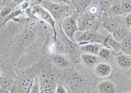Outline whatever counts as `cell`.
Returning <instances> with one entry per match:
<instances>
[{"mask_svg": "<svg viewBox=\"0 0 131 93\" xmlns=\"http://www.w3.org/2000/svg\"><path fill=\"white\" fill-rule=\"evenodd\" d=\"M74 39L75 42L81 45L88 43L97 44L102 45L104 39L96 30L78 31L75 34Z\"/></svg>", "mask_w": 131, "mask_h": 93, "instance_id": "6da1fadb", "label": "cell"}, {"mask_svg": "<svg viewBox=\"0 0 131 93\" xmlns=\"http://www.w3.org/2000/svg\"><path fill=\"white\" fill-rule=\"evenodd\" d=\"M79 14L77 12L70 16L67 17L63 20L61 23V29L66 36L70 40L75 42L74 39L76 32L78 31V19Z\"/></svg>", "mask_w": 131, "mask_h": 93, "instance_id": "7a4b0ae2", "label": "cell"}, {"mask_svg": "<svg viewBox=\"0 0 131 93\" xmlns=\"http://www.w3.org/2000/svg\"><path fill=\"white\" fill-rule=\"evenodd\" d=\"M44 8L49 12L52 17L57 21H60L64 14L70 10L69 5L59 4L55 2L45 1L42 2Z\"/></svg>", "mask_w": 131, "mask_h": 93, "instance_id": "3957f363", "label": "cell"}, {"mask_svg": "<svg viewBox=\"0 0 131 93\" xmlns=\"http://www.w3.org/2000/svg\"><path fill=\"white\" fill-rule=\"evenodd\" d=\"M94 72L96 76L101 79L112 78L116 70L113 64L110 62L102 61L99 62L94 67Z\"/></svg>", "mask_w": 131, "mask_h": 93, "instance_id": "277c9868", "label": "cell"}, {"mask_svg": "<svg viewBox=\"0 0 131 93\" xmlns=\"http://www.w3.org/2000/svg\"><path fill=\"white\" fill-rule=\"evenodd\" d=\"M114 66L116 69L124 73H128L131 69V56L121 52L114 55Z\"/></svg>", "mask_w": 131, "mask_h": 93, "instance_id": "5b68a950", "label": "cell"}, {"mask_svg": "<svg viewBox=\"0 0 131 93\" xmlns=\"http://www.w3.org/2000/svg\"><path fill=\"white\" fill-rule=\"evenodd\" d=\"M78 30L80 31L96 30L98 27L99 23L94 16L85 14L78 19Z\"/></svg>", "mask_w": 131, "mask_h": 93, "instance_id": "8992f818", "label": "cell"}, {"mask_svg": "<svg viewBox=\"0 0 131 93\" xmlns=\"http://www.w3.org/2000/svg\"><path fill=\"white\" fill-rule=\"evenodd\" d=\"M97 93H120L121 89L112 78L106 79L98 83L96 87Z\"/></svg>", "mask_w": 131, "mask_h": 93, "instance_id": "52a82bcc", "label": "cell"}, {"mask_svg": "<svg viewBox=\"0 0 131 93\" xmlns=\"http://www.w3.org/2000/svg\"><path fill=\"white\" fill-rule=\"evenodd\" d=\"M36 13L37 14L39 17L46 22L48 23L52 27L54 32V38L56 41H57V32H56L55 27V21L49 12L46 10L40 7H37L35 9Z\"/></svg>", "mask_w": 131, "mask_h": 93, "instance_id": "ba28073f", "label": "cell"}, {"mask_svg": "<svg viewBox=\"0 0 131 93\" xmlns=\"http://www.w3.org/2000/svg\"><path fill=\"white\" fill-rule=\"evenodd\" d=\"M102 46L112 50L114 55L122 52V43L114 39L112 35H109L104 38Z\"/></svg>", "mask_w": 131, "mask_h": 93, "instance_id": "9c48e42d", "label": "cell"}, {"mask_svg": "<svg viewBox=\"0 0 131 93\" xmlns=\"http://www.w3.org/2000/svg\"><path fill=\"white\" fill-rule=\"evenodd\" d=\"M80 57L82 63L88 68L94 67L99 62L100 59L97 55L86 53H81Z\"/></svg>", "mask_w": 131, "mask_h": 93, "instance_id": "30bf717a", "label": "cell"}, {"mask_svg": "<svg viewBox=\"0 0 131 93\" xmlns=\"http://www.w3.org/2000/svg\"><path fill=\"white\" fill-rule=\"evenodd\" d=\"M62 36L60 37L62 42L63 46L65 53L68 54H72L76 51L78 48V45L75 42H72L66 36L62 30Z\"/></svg>", "mask_w": 131, "mask_h": 93, "instance_id": "8fae6325", "label": "cell"}, {"mask_svg": "<svg viewBox=\"0 0 131 93\" xmlns=\"http://www.w3.org/2000/svg\"><path fill=\"white\" fill-rule=\"evenodd\" d=\"M51 60L57 66L60 67H66L70 65L68 59L63 55L54 54L50 57Z\"/></svg>", "mask_w": 131, "mask_h": 93, "instance_id": "7c38bea8", "label": "cell"}, {"mask_svg": "<svg viewBox=\"0 0 131 93\" xmlns=\"http://www.w3.org/2000/svg\"><path fill=\"white\" fill-rule=\"evenodd\" d=\"M102 46L101 45L95 43H88L81 45L80 50L82 53L93 54L97 55L100 49Z\"/></svg>", "mask_w": 131, "mask_h": 93, "instance_id": "4fadbf2b", "label": "cell"}, {"mask_svg": "<svg viewBox=\"0 0 131 93\" xmlns=\"http://www.w3.org/2000/svg\"><path fill=\"white\" fill-rule=\"evenodd\" d=\"M34 79L30 77L23 78L19 81L18 85L19 91L23 93H29L32 86Z\"/></svg>", "mask_w": 131, "mask_h": 93, "instance_id": "5bb4252c", "label": "cell"}, {"mask_svg": "<svg viewBox=\"0 0 131 93\" xmlns=\"http://www.w3.org/2000/svg\"><path fill=\"white\" fill-rule=\"evenodd\" d=\"M97 56L100 59L104 61L112 63L114 54L112 50L109 48L102 46L98 52Z\"/></svg>", "mask_w": 131, "mask_h": 93, "instance_id": "9a60e30c", "label": "cell"}, {"mask_svg": "<svg viewBox=\"0 0 131 93\" xmlns=\"http://www.w3.org/2000/svg\"><path fill=\"white\" fill-rule=\"evenodd\" d=\"M119 21L115 18H110L106 19L103 22V26L106 30L110 32H113L119 28Z\"/></svg>", "mask_w": 131, "mask_h": 93, "instance_id": "2e32d148", "label": "cell"}, {"mask_svg": "<svg viewBox=\"0 0 131 93\" xmlns=\"http://www.w3.org/2000/svg\"><path fill=\"white\" fill-rule=\"evenodd\" d=\"M76 7L78 13L80 15L86 11V10L89 8L91 5V1H73Z\"/></svg>", "mask_w": 131, "mask_h": 93, "instance_id": "e0dca14e", "label": "cell"}, {"mask_svg": "<svg viewBox=\"0 0 131 93\" xmlns=\"http://www.w3.org/2000/svg\"><path fill=\"white\" fill-rule=\"evenodd\" d=\"M109 12L112 16H118L124 13L122 10L120 3H113L109 9Z\"/></svg>", "mask_w": 131, "mask_h": 93, "instance_id": "ac0fdd59", "label": "cell"}, {"mask_svg": "<svg viewBox=\"0 0 131 93\" xmlns=\"http://www.w3.org/2000/svg\"><path fill=\"white\" fill-rule=\"evenodd\" d=\"M128 32L125 29L118 28L112 33V36L115 40L121 42L125 38Z\"/></svg>", "mask_w": 131, "mask_h": 93, "instance_id": "d6986e66", "label": "cell"}, {"mask_svg": "<svg viewBox=\"0 0 131 93\" xmlns=\"http://www.w3.org/2000/svg\"><path fill=\"white\" fill-rule=\"evenodd\" d=\"M122 52L131 56V38H125L121 42Z\"/></svg>", "mask_w": 131, "mask_h": 93, "instance_id": "ffe728a7", "label": "cell"}, {"mask_svg": "<svg viewBox=\"0 0 131 93\" xmlns=\"http://www.w3.org/2000/svg\"><path fill=\"white\" fill-rule=\"evenodd\" d=\"M29 93H40V84L37 77L35 78L34 81Z\"/></svg>", "mask_w": 131, "mask_h": 93, "instance_id": "44dd1931", "label": "cell"}, {"mask_svg": "<svg viewBox=\"0 0 131 93\" xmlns=\"http://www.w3.org/2000/svg\"><path fill=\"white\" fill-rule=\"evenodd\" d=\"M122 10L124 13H131V3L128 1H122L120 2Z\"/></svg>", "mask_w": 131, "mask_h": 93, "instance_id": "7402d4cb", "label": "cell"}, {"mask_svg": "<svg viewBox=\"0 0 131 93\" xmlns=\"http://www.w3.org/2000/svg\"><path fill=\"white\" fill-rule=\"evenodd\" d=\"M113 3L111 1H101L99 2V5L101 9L104 11L107 10L108 7L110 8Z\"/></svg>", "mask_w": 131, "mask_h": 93, "instance_id": "603a6c76", "label": "cell"}, {"mask_svg": "<svg viewBox=\"0 0 131 93\" xmlns=\"http://www.w3.org/2000/svg\"><path fill=\"white\" fill-rule=\"evenodd\" d=\"M55 93H67V92L64 86L59 84L56 88Z\"/></svg>", "mask_w": 131, "mask_h": 93, "instance_id": "cb8c5ba5", "label": "cell"}, {"mask_svg": "<svg viewBox=\"0 0 131 93\" xmlns=\"http://www.w3.org/2000/svg\"><path fill=\"white\" fill-rule=\"evenodd\" d=\"M125 26L127 28L129 29L131 26V14L127 16L125 20Z\"/></svg>", "mask_w": 131, "mask_h": 93, "instance_id": "d4e9b609", "label": "cell"}, {"mask_svg": "<svg viewBox=\"0 0 131 93\" xmlns=\"http://www.w3.org/2000/svg\"><path fill=\"white\" fill-rule=\"evenodd\" d=\"M12 10V8L10 7H7V8H4L1 12V16L2 17H5L8 14H9Z\"/></svg>", "mask_w": 131, "mask_h": 93, "instance_id": "484cf974", "label": "cell"}, {"mask_svg": "<svg viewBox=\"0 0 131 93\" xmlns=\"http://www.w3.org/2000/svg\"><path fill=\"white\" fill-rule=\"evenodd\" d=\"M98 11V8L95 6H92L89 9V13L90 15L94 16L97 13Z\"/></svg>", "mask_w": 131, "mask_h": 93, "instance_id": "4316f807", "label": "cell"}, {"mask_svg": "<svg viewBox=\"0 0 131 93\" xmlns=\"http://www.w3.org/2000/svg\"><path fill=\"white\" fill-rule=\"evenodd\" d=\"M28 5V3H27V2L24 3L23 4V5H22V8H23V9H24V8H27V7Z\"/></svg>", "mask_w": 131, "mask_h": 93, "instance_id": "83f0119b", "label": "cell"}, {"mask_svg": "<svg viewBox=\"0 0 131 93\" xmlns=\"http://www.w3.org/2000/svg\"><path fill=\"white\" fill-rule=\"evenodd\" d=\"M127 74H128V77H129L130 79L131 80V69L130 70L129 72L127 73Z\"/></svg>", "mask_w": 131, "mask_h": 93, "instance_id": "f1b7e54d", "label": "cell"}, {"mask_svg": "<svg viewBox=\"0 0 131 93\" xmlns=\"http://www.w3.org/2000/svg\"><path fill=\"white\" fill-rule=\"evenodd\" d=\"M129 30L130 32H131V27H130L129 29Z\"/></svg>", "mask_w": 131, "mask_h": 93, "instance_id": "f546056e", "label": "cell"}, {"mask_svg": "<svg viewBox=\"0 0 131 93\" xmlns=\"http://www.w3.org/2000/svg\"><path fill=\"white\" fill-rule=\"evenodd\" d=\"M17 93H21V92H20L18 91V92H17Z\"/></svg>", "mask_w": 131, "mask_h": 93, "instance_id": "4dcf8cb0", "label": "cell"}, {"mask_svg": "<svg viewBox=\"0 0 131 93\" xmlns=\"http://www.w3.org/2000/svg\"><path fill=\"white\" fill-rule=\"evenodd\" d=\"M131 93V92H130V93Z\"/></svg>", "mask_w": 131, "mask_h": 93, "instance_id": "1f68e13d", "label": "cell"}]
</instances>
